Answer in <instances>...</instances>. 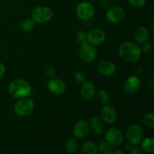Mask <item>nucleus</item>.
Listing matches in <instances>:
<instances>
[{"label": "nucleus", "mask_w": 154, "mask_h": 154, "mask_svg": "<svg viewBox=\"0 0 154 154\" xmlns=\"http://www.w3.org/2000/svg\"><path fill=\"white\" fill-rule=\"evenodd\" d=\"M141 46H140L141 48V53H144V54H149V53L151 52L152 51V45L150 43H147V42H144V43L141 44Z\"/></svg>", "instance_id": "nucleus-29"}, {"label": "nucleus", "mask_w": 154, "mask_h": 154, "mask_svg": "<svg viewBox=\"0 0 154 154\" xmlns=\"http://www.w3.org/2000/svg\"><path fill=\"white\" fill-rule=\"evenodd\" d=\"M81 96L84 100L86 101H91L92 99H94L96 96V86L94 84L90 81H86L84 84H82L81 87Z\"/></svg>", "instance_id": "nucleus-16"}, {"label": "nucleus", "mask_w": 154, "mask_h": 154, "mask_svg": "<svg viewBox=\"0 0 154 154\" xmlns=\"http://www.w3.org/2000/svg\"><path fill=\"white\" fill-rule=\"evenodd\" d=\"M105 39H106L105 32L100 29H95L87 34V42L94 46H98L103 44Z\"/></svg>", "instance_id": "nucleus-12"}, {"label": "nucleus", "mask_w": 154, "mask_h": 154, "mask_svg": "<svg viewBox=\"0 0 154 154\" xmlns=\"http://www.w3.org/2000/svg\"><path fill=\"white\" fill-rule=\"evenodd\" d=\"M90 132V125L85 120H80L75 124L73 128V135L76 138H86Z\"/></svg>", "instance_id": "nucleus-11"}, {"label": "nucleus", "mask_w": 154, "mask_h": 154, "mask_svg": "<svg viewBox=\"0 0 154 154\" xmlns=\"http://www.w3.org/2000/svg\"><path fill=\"white\" fill-rule=\"evenodd\" d=\"M114 146L106 141H101L98 144V151L101 154H111L114 150Z\"/></svg>", "instance_id": "nucleus-22"}, {"label": "nucleus", "mask_w": 154, "mask_h": 154, "mask_svg": "<svg viewBox=\"0 0 154 154\" xmlns=\"http://www.w3.org/2000/svg\"><path fill=\"white\" fill-rule=\"evenodd\" d=\"M144 130L138 124H132L127 128L126 132V137L127 142L130 143L132 146L139 145L144 138Z\"/></svg>", "instance_id": "nucleus-4"}, {"label": "nucleus", "mask_w": 154, "mask_h": 154, "mask_svg": "<svg viewBox=\"0 0 154 154\" xmlns=\"http://www.w3.org/2000/svg\"><path fill=\"white\" fill-rule=\"evenodd\" d=\"M78 147H79V144L76 138H69L65 144V150L66 153L69 154L76 153Z\"/></svg>", "instance_id": "nucleus-21"}, {"label": "nucleus", "mask_w": 154, "mask_h": 154, "mask_svg": "<svg viewBox=\"0 0 154 154\" xmlns=\"http://www.w3.org/2000/svg\"><path fill=\"white\" fill-rule=\"evenodd\" d=\"M6 72V68L3 63H0V78H2L4 75L5 74Z\"/></svg>", "instance_id": "nucleus-31"}, {"label": "nucleus", "mask_w": 154, "mask_h": 154, "mask_svg": "<svg viewBox=\"0 0 154 154\" xmlns=\"http://www.w3.org/2000/svg\"><path fill=\"white\" fill-rule=\"evenodd\" d=\"M89 125L90 131L96 135H101L105 131V123L101 117L97 116L92 117Z\"/></svg>", "instance_id": "nucleus-17"}, {"label": "nucleus", "mask_w": 154, "mask_h": 154, "mask_svg": "<svg viewBox=\"0 0 154 154\" xmlns=\"http://www.w3.org/2000/svg\"><path fill=\"white\" fill-rule=\"evenodd\" d=\"M11 96L15 99H22L29 97L32 93L31 85L26 81L23 79H16L11 81L8 89Z\"/></svg>", "instance_id": "nucleus-2"}, {"label": "nucleus", "mask_w": 154, "mask_h": 154, "mask_svg": "<svg viewBox=\"0 0 154 154\" xmlns=\"http://www.w3.org/2000/svg\"><path fill=\"white\" fill-rule=\"evenodd\" d=\"M112 153L113 154H126V152H125L124 150H115V151H114V150H113Z\"/></svg>", "instance_id": "nucleus-32"}, {"label": "nucleus", "mask_w": 154, "mask_h": 154, "mask_svg": "<svg viewBox=\"0 0 154 154\" xmlns=\"http://www.w3.org/2000/svg\"><path fill=\"white\" fill-rule=\"evenodd\" d=\"M101 118L107 124H113L117 121V113L115 108L111 105H105L101 110Z\"/></svg>", "instance_id": "nucleus-13"}, {"label": "nucleus", "mask_w": 154, "mask_h": 154, "mask_svg": "<svg viewBox=\"0 0 154 154\" xmlns=\"http://www.w3.org/2000/svg\"><path fill=\"white\" fill-rule=\"evenodd\" d=\"M79 57L84 63H92L97 57V50L94 45H90L88 42H85L81 44L79 51Z\"/></svg>", "instance_id": "nucleus-6"}, {"label": "nucleus", "mask_w": 154, "mask_h": 154, "mask_svg": "<svg viewBox=\"0 0 154 154\" xmlns=\"http://www.w3.org/2000/svg\"><path fill=\"white\" fill-rule=\"evenodd\" d=\"M75 79L79 84H83L87 81V78L84 74V72H81V71H78L75 72Z\"/></svg>", "instance_id": "nucleus-26"}, {"label": "nucleus", "mask_w": 154, "mask_h": 154, "mask_svg": "<svg viewBox=\"0 0 154 154\" xmlns=\"http://www.w3.org/2000/svg\"><path fill=\"white\" fill-rule=\"evenodd\" d=\"M125 147H126V150H130L131 149H132V145L130 144V143L127 142V143H126V145H125Z\"/></svg>", "instance_id": "nucleus-33"}, {"label": "nucleus", "mask_w": 154, "mask_h": 154, "mask_svg": "<svg viewBox=\"0 0 154 154\" xmlns=\"http://www.w3.org/2000/svg\"><path fill=\"white\" fill-rule=\"evenodd\" d=\"M141 144V148L144 153H151L154 151V138L153 137L143 138Z\"/></svg>", "instance_id": "nucleus-20"}, {"label": "nucleus", "mask_w": 154, "mask_h": 154, "mask_svg": "<svg viewBox=\"0 0 154 154\" xmlns=\"http://www.w3.org/2000/svg\"><path fill=\"white\" fill-rule=\"evenodd\" d=\"M32 18L38 23H45L51 20L53 17V11L46 6H38L32 11Z\"/></svg>", "instance_id": "nucleus-5"}, {"label": "nucleus", "mask_w": 154, "mask_h": 154, "mask_svg": "<svg viewBox=\"0 0 154 154\" xmlns=\"http://www.w3.org/2000/svg\"><path fill=\"white\" fill-rule=\"evenodd\" d=\"M105 140L113 146L120 145L123 142V134L119 129L115 127L110 128L105 132Z\"/></svg>", "instance_id": "nucleus-8"}, {"label": "nucleus", "mask_w": 154, "mask_h": 154, "mask_svg": "<svg viewBox=\"0 0 154 154\" xmlns=\"http://www.w3.org/2000/svg\"><path fill=\"white\" fill-rule=\"evenodd\" d=\"M128 3L132 7L141 8L146 5V0H127Z\"/></svg>", "instance_id": "nucleus-27"}, {"label": "nucleus", "mask_w": 154, "mask_h": 154, "mask_svg": "<svg viewBox=\"0 0 154 154\" xmlns=\"http://www.w3.org/2000/svg\"><path fill=\"white\" fill-rule=\"evenodd\" d=\"M118 51L120 57L127 63H135L138 61L142 54L139 45L132 42L122 43L119 47Z\"/></svg>", "instance_id": "nucleus-1"}, {"label": "nucleus", "mask_w": 154, "mask_h": 154, "mask_svg": "<svg viewBox=\"0 0 154 154\" xmlns=\"http://www.w3.org/2000/svg\"><path fill=\"white\" fill-rule=\"evenodd\" d=\"M97 69L100 75L105 77H110L115 74L117 71V66L113 62L109 60H104L98 64Z\"/></svg>", "instance_id": "nucleus-15"}, {"label": "nucleus", "mask_w": 154, "mask_h": 154, "mask_svg": "<svg viewBox=\"0 0 154 154\" xmlns=\"http://www.w3.org/2000/svg\"><path fill=\"white\" fill-rule=\"evenodd\" d=\"M35 23V21L32 17L26 19L25 20L23 21L22 24H21V29L23 32H31L34 29Z\"/></svg>", "instance_id": "nucleus-24"}, {"label": "nucleus", "mask_w": 154, "mask_h": 154, "mask_svg": "<svg viewBox=\"0 0 154 154\" xmlns=\"http://www.w3.org/2000/svg\"><path fill=\"white\" fill-rule=\"evenodd\" d=\"M75 12L80 20L87 21L93 17L95 13V9L91 3L88 2H82L78 5Z\"/></svg>", "instance_id": "nucleus-7"}, {"label": "nucleus", "mask_w": 154, "mask_h": 154, "mask_svg": "<svg viewBox=\"0 0 154 154\" xmlns=\"http://www.w3.org/2000/svg\"><path fill=\"white\" fill-rule=\"evenodd\" d=\"M141 87V81L137 75H131L126 78L123 84V91L127 95H133L138 91Z\"/></svg>", "instance_id": "nucleus-9"}, {"label": "nucleus", "mask_w": 154, "mask_h": 154, "mask_svg": "<svg viewBox=\"0 0 154 154\" xmlns=\"http://www.w3.org/2000/svg\"><path fill=\"white\" fill-rule=\"evenodd\" d=\"M87 34L84 31H79L76 35V38L80 44H84L87 42Z\"/></svg>", "instance_id": "nucleus-28"}, {"label": "nucleus", "mask_w": 154, "mask_h": 154, "mask_svg": "<svg viewBox=\"0 0 154 154\" xmlns=\"http://www.w3.org/2000/svg\"><path fill=\"white\" fill-rule=\"evenodd\" d=\"M98 153V144L93 141L84 143L81 149V153L82 154H97Z\"/></svg>", "instance_id": "nucleus-19"}, {"label": "nucleus", "mask_w": 154, "mask_h": 154, "mask_svg": "<svg viewBox=\"0 0 154 154\" xmlns=\"http://www.w3.org/2000/svg\"><path fill=\"white\" fill-rule=\"evenodd\" d=\"M48 88L52 94L61 96L66 91V84L59 78H52L48 83Z\"/></svg>", "instance_id": "nucleus-14"}, {"label": "nucleus", "mask_w": 154, "mask_h": 154, "mask_svg": "<svg viewBox=\"0 0 154 154\" xmlns=\"http://www.w3.org/2000/svg\"><path fill=\"white\" fill-rule=\"evenodd\" d=\"M149 38V30L144 26L138 27L134 33V39L137 44H143Z\"/></svg>", "instance_id": "nucleus-18"}, {"label": "nucleus", "mask_w": 154, "mask_h": 154, "mask_svg": "<svg viewBox=\"0 0 154 154\" xmlns=\"http://www.w3.org/2000/svg\"><path fill=\"white\" fill-rule=\"evenodd\" d=\"M129 151H130L131 154H143L144 153V152H143V150H141V147H138V145L133 146V147H132V149H131Z\"/></svg>", "instance_id": "nucleus-30"}, {"label": "nucleus", "mask_w": 154, "mask_h": 154, "mask_svg": "<svg viewBox=\"0 0 154 154\" xmlns=\"http://www.w3.org/2000/svg\"><path fill=\"white\" fill-rule=\"evenodd\" d=\"M144 123L147 126L150 128L154 127V114L153 112H148L144 114L143 117Z\"/></svg>", "instance_id": "nucleus-25"}, {"label": "nucleus", "mask_w": 154, "mask_h": 154, "mask_svg": "<svg viewBox=\"0 0 154 154\" xmlns=\"http://www.w3.org/2000/svg\"><path fill=\"white\" fill-rule=\"evenodd\" d=\"M107 20L111 23H119L124 20L126 13L123 8L120 6H114L108 8L106 11Z\"/></svg>", "instance_id": "nucleus-10"}, {"label": "nucleus", "mask_w": 154, "mask_h": 154, "mask_svg": "<svg viewBox=\"0 0 154 154\" xmlns=\"http://www.w3.org/2000/svg\"><path fill=\"white\" fill-rule=\"evenodd\" d=\"M96 99L98 102H100L102 105H107L110 102V95L108 92L105 90H100L96 93Z\"/></svg>", "instance_id": "nucleus-23"}, {"label": "nucleus", "mask_w": 154, "mask_h": 154, "mask_svg": "<svg viewBox=\"0 0 154 154\" xmlns=\"http://www.w3.org/2000/svg\"><path fill=\"white\" fill-rule=\"evenodd\" d=\"M35 108L34 102L29 98H22L15 103L14 112L18 117H26L31 114Z\"/></svg>", "instance_id": "nucleus-3"}]
</instances>
